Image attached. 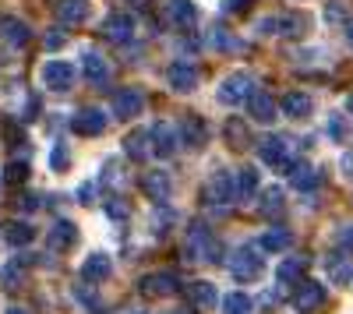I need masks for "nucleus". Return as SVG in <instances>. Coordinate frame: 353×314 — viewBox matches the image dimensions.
Returning a JSON list of instances; mask_svg holds the SVG:
<instances>
[{
    "label": "nucleus",
    "mask_w": 353,
    "mask_h": 314,
    "mask_svg": "<svg viewBox=\"0 0 353 314\" xmlns=\"http://www.w3.org/2000/svg\"><path fill=\"white\" fill-rule=\"evenodd\" d=\"M258 156L265 166H272L279 169V174H290L293 166V138H279V134H269V138H261V145H258Z\"/></svg>",
    "instance_id": "obj_1"
},
{
    "label": "nucleus",
    "mask_w": 353,
    "mask_h": 314,
    "mask_svg": "<svg viewBox=\"0 0 353 314\" xmlns=\"http://www.w3.org/2000/svg\"><path fill=\"white\" fill-rule=\"evenodd\" d=\"M184 251H188V258H194V262H219V240L212 237L209 226H201V222L188 230Z\"/></svg>",
    "instance_id": "obj_2"
},
{
    "label": "nucleus",
    "mask_w": 353,
    "mask_h": 314,
    "mask_svg": "<svg viewBox=\"0 0 353 314\" xmlns=\"http://www.w3.org/2000/svg\"><path fill=\"white\" fill-rule=\"evenodd\" d=\"M226 269H230L233 279H241V282L258 279V275H261V254H258V247H254V244H251V247H237V251L226 258Z\"/></svg>",
    "instance_id": "obj_3"
},
{
    "label": "nucleus",
    "mask_w": 353,
    "mask_h": 314,
    "mask_svg": "<svg viewBox=\"0 0 353 314\" xmlns=\"http://www.w3.org/2000/svg\"><path fill=\"white\" fill-rule=\"evenodd\" d=\"M251 92H254V78H251L248 71H233V74L219 85V103H226V106H241V103H248Z\"/></svg>",
    "instance_id": "obj_4"
},
{
    "label": "nucleus",
    "mask_w": 353,
    "mask_h": 314,
    "mask_svg": "<svg viewBox=\"0 0 353 314\" xmlns=\"http://www.w3.org/2000/svg\"><path fill=\"white\" fill-rule=\"evenodd\" d=\"M149 141H152V152H156V159H170L176 149H181V134H176V127L173 124H166V121H159L152 131H149Z\"/></svg>",
    "instance_id": "obj_5"
},
{
    "label": "nucleus",
    "mask_w": 353,
    "mask_h": 314,
    "mask_svg": "<svg viewBox=\"0 0 353 314\" xmlns=\"http://www.w3.org/2000/svg\"><path fill=\"white\" fill-rule=\"evenodd\" d=\"M43 85L53 92H71L74 89V67L68 61H50L43 64Z\"/></svg>",
    "instance_id": "obj_6"
},
{
    "label": "nucleus",
    "mask_w": 353,
    "mask_h": 314,
    "mask_svg": "<svg viewBox=\"0 0 353 314\" xmlns=\"http://www.w3.org/2000/svg\"><path fill=\"white\" fill-rule=\"evenodd\" d=\"M205 198H209V205H230L237 202V187H233V174L226 169H216L209 187H205Z\"/></svg>",
    "instance_id": "obj_7"
},
{
    "label": "nucleus",
    "mask_w": 353,
    "mask_h": 314,
    "mask_svg": "<svg viewBox=\"0 0 353 314\" xmlns=\"http://www.w3.org/2000/svg\"><path fill=\"white\" fill-rule=\"evenodd\" d=\"M81 74H85L88 85H96V89L110 85V64H106V56H99L96 50H85L81 53Z\"/></svg>",
    "instance_id": "obj_8"
},
{
    "label": "nucleus",
    "mask_w": 353,
    "mask_h": 314,
    "mask_svg": "<svg viewBox=\"0 0 353 314\" xmlns=\"http://www.w3.org/2000/svg\"><path fill=\"white\" fill-rule=\"evenodd\" d=\"M141 106H145V96L138 89H121L113 96V117L117 121H131V117L141 113Z\"/></svg>",
    "instance_id": "obj_9"
},
{
    "label": "nucleus",
    "mask_w": 353,
    "mask_h": 314,
    "mask_svg": "<svg viewBox=\"0 0 353 314\" xmlns=\"http://www.w3.org/2000/svg\"><path fill=\"white\" fill-rule=\"evenodd\" d=\"M71 127H74L78 134H85V138L103 134V127H106V113H103V109H96V106H85V109H78V113H74Z\"/></svg>",
    "instance_id": "obj_10"
},
{
    "label": "nucleus",
    "mask_w": 353,
    "mask_h": 314,
    "mask_svg": "<svg viewBox=\"0 0 353 314\" xmlns=\"http://www.w3.org/2000/svg\"><path fill=\"white\" fill-rule=\"evenodd\" d=\"M166 81H170V89H173V92H191L194 85H198V67L188 64V61H176V64H170Z\"/></svg>",
    "instance_id": "obj_11"
},
{
    "label": "nucleus",
    "mask_w": 353,
    "mask_h": 314,
    "mask_svg": "<svg viewBox=\"0 0 353 314\" xmlns=\"http://www.w3.org/2000/svg\"><path fill=\"white\" fill-rule=\"evenodd\" d=\"M166 18H170L173 28H194L198 25L194 0H166Z\"/></svg>",
    "instance_id": "obj_12"
},
{
    "label": "nucleus",
    "mask_w": 353,
    "mask_h": 314,
    "mask_svg": "<svg viewBox=\"0 0 353 314\" xmlns=\"http://www.w3.org/2000/svg\"><path fill=\"white\" fill-rule=\"evenodd\" d=\"M138 290L145 297H170V293H176V275L173 272H152L138 282Z\"/></svg>",
    "instance_id": "obj_13"
},
{
    "label": "nucleus",
    "mask_w": 353,
    "mask_h": 314,
    "mask_svg": "<svg viewBox=\"0 0 353 314\" xmlns=\"http://www.w3.org/2000/svg\"><path fill=\"white\" fill-rule=\"evenodd\" d=\"M141 187H145V194H149L152 202L166 205V198H170V191H173V180H170L166 169H152V174L141 177Z\"/></svg>",
    "instance_id": "obj_14"
},
{
    "label": "nucleus",
    "mask_w": 353,
    "mask_h": 314,
    "mask_svg": "<svg viewBox=\"0 0 353 314\" xmlns=\"http://www.w3.org/2000/svg\"><path fill=\"white\" fill-rule=\"evenodd\" d=\"M103 36L110 39V43H131V36H134V18L131 14H110L106 18V25H103Z\"/></svg>",
    "instance_id": "obj_15"
},
{
    "label": "nucleus",
    "mask_w": 353,
    "mask_h": 314,
    "mask_svg": "<svg viewBox=\"0 0 353 314\" xmlns=\"http://www.w3.org/2000/svg\"><path fill=\"white\" fill-rule=\"evenodd\" d=\"M248 109H251V117H254L258 124H272L276 113H279V103H276L269 92H251V96H248Z\"/></svg>",
    "instance_id": "obj_16"
},
{
    "label": "nucleus",
    "mask_w": 353,
    "mask_h": 314,
    "mask_svg": "<svg viewBox=\"0 0 353 314\" xmlns=\"http://www.w3.org/2000/svg\"><path fill=\"white\" fill-rule=\"evenodd\" d=\"M293 304H297V311H304V314L318 311L321 304H325V286H321V282H301V290H297V297H293Z\"/></svg>",
    "instance_id": "obj_17"
},
{
    "label": "nucleus",
    "mask_w": 353,
    "mask_h": 314,
    "mask_svg": "<svg viewBox=\"0 0 353 314\" xmlns=\"http://www.w3.org/2000/svg\"><path fill=\"white\" fill-rule=\"evenodd\" d=\"M279 109L286 113V117L301 121V117H311V109H314V99H311L307 92H286V96H283V103H279Z\"/></svg>",
    "instance_id": "obj_18"
},
{
    "label": "nucleus",
    "mask_w": 353,
    "mask_h": 314,
    "mask_svg": "<svg viewBox=\"0 0 353 314\" xmlns=\"http://www.w3.org/2000/svg\"><path fill=\"white\" fill-rule=\"evenodd\" d=\"M110 272H113L110 254H88V258L81 262V279L85 282H103Z\"/></svg>",
    "instance_id": "obj_19"
},
{
    "label": "nucleus",
    "mask_w": 353,
    "mask_h": 314,
    "mask_svg": "<svg viewBox=\"0 0 353 314\" xmlns=\"http://www.w3.org/2000/svg\"><path fill=\"white\" fill-rule=\"evenodd\" d=\"M176 134H181V141H184V145H191V149H201L205 141H209V127H205L198 117H188L181 127H176Z\"/></svg>",
    "instance_id": "obj_20"
},
{
    "label": "nucleus",
    "mask_w": 353,
    "mask_h": 314,
    "mask_svg": "<svg viewBox=\"0 0 353 314\" xmlns=\"http://www.w3.org/2000/svg\"><path fill=\"white\" fill-rule=\"evenodd\" d=\"M57 18H61V25H81L88 18V0H61Z\"/></svg>",
    "instance_id": "obj_21"
},
{
    "label": "nucleus",
    "mask_w": 353,
    "mask_h": 314,
    "mask_svg": "<svg viewBox=\"0 0 353 314\" xmlns=\"http://www.w3.org/2000/svg\"><path fill=\"white\" fill-rule=\"evenodd\" d=\"M78 240V230H74V222L61 219V222H53V230H50V247L57 251H68L71 244Z\"/></svg>",
    "instance_id": "obj_22"
},
{
    "label": "nucleus",
    "mask_w": 353,
    "mask_h": 314,
    "mask_svg": "<svg viewBox=\"0 0 353 314\" xmlns=\"http://www.w3.org/2000/svg\"><path fill=\"white\" fill-rule=\"evenodd\" d=\"M233 187H237V202H248V198L258 191V169H254V166L237 169V177H233Z\"/></svg>",
    "instance_id": "obj_23"
},
{
    "label": "nucleus",
    "mask_w": 353,
    "mask_h": 314,
    "mask_svg": "<svg viewBox=\"0 0 353 314\" xmlns=\"http://www.w3.org/2000/svg\"><path fill=\"white\" fill-rule=\"evenodd\" d=\"M293 244V237H290V230H283V226H276V230H269L261 240H258V251H269V254H279V251H286Z\"/></svg>",
    "instance_id": "obj_24"
},
{
    "label": "nucleus",
    "mask_w": 353,
    "mask_h": 314,
    "mask_svg": "<svg viewBox=\"0 0 353 314\" xmlns=\"http://www.w3.org/2000/svg\"><path fill=\"white\" fill-rule=\"evenodd\" d=\"M290 180H293V187H297V191H314L321 184V174H318L314 166H293L290 169Z\"/></svg>",
    "instance_id": "obj_25"
},
{
    "label": "nucleus",
    "mask_w": 353,
    "mask_h": 314,
    "mask_svg": "<svg viewBox=\"0 0 353 314\" xmlns=\"http://www.w3.org/2000/svg\"><path fill=\"white\" fill-rule=\"evenodd\" d=\"M191 300H194V307L198 311H212L216 307V300H219V293H216V286H212V282H194V286H191Z\"/></svg>",
    "instance_id": "obj_26"
},
{
    "label": "nucleus",
    "mask_w": 353,
    "mask_h": 314,
    "mask_svg": "<svg viewBox=\"0 0 353 314\" xmlns=\"http://www.w3.org/2000/svg\"><path fill=\"white\" fill-rule=\"evenodd\" d=\"M307 28V14H279L276 18V32L283 36H304Z\"/></svg>",
    "instance_id": "obj_27"
},
{
    "label": "nucleus",
    "mask_w": 353,
    "mask_h": 314,
    "mask_svg": "<svg viewBox=\"0 0 353 314\" xmlns=\"http://www.w3.org/2000/svg\"><path fill=\"white\" fill-rule=\"evenodd\" d=\"M32 237H36V230L28 222H11L8 230H4V240L11 244V247H25V244H32Z\"/></svg>",
    "instance_id": "obj_28"
},
{
    "label": "nucleus",
    "mask_w": 353,
    "mask_h": 314,
    "mask_svg": "<svg viewBox=\"0 0 353 314\" xmlns=\"http://www.w3.org/2000/svg\"><path fill=\"white\" fill-rule=\"evenodd\" d=\"M0 32H4L14 46H25L28 43V25L18 21V18H4V21H0Z\"/></svg>",
    "instance_id": "obj_29"
},
{
    "label": "nucleus",
    "mask_w": 353,
    "mask_h": 314,
    "mask_svg": "<svg viewBox=\"0 0 353 314\" xmlns=\"http://www.w3.org/2000/svg\"><path fill=\"white\" fill-rule=\"evenodd\" d=\"M251 311H254V304L248 293H226L223 297V314H251Z\"/></svg>",
    "instance_id": "obj_30"
},
{
    "label": "nucleus",
    "mask_w": 353,
    "mask_h": 314,
    "mask_svg": "<svg viewBox=\"0 0 353 314\" xmlns=\"http://www.w3.org/2000/svg\"><path fill=\"white\" fill-rule=\"evenodd\" d=\"M304 275V262H297V258H286L279 269H276V279L283 282V286H290V282H297Z\"/></svg>",
    "instance_id": "obj_31"
},
{
    "label": "nucleus",
    "mask_w": 353,
    "mask_h": 314,
    "mask_svg": "<svg viewBox=\"0 0 353 314\" xmlns=\"http://www.w3.org/2000/svg\"><path fill=\"white\" fill-rule=\"evenodd\" d=\"M124 149H128V156H131L134 163H141L145 156H149V134H145V131H134V134L128 138Z\"/></svg>",
    "instance_id": "obj_32"
},
{
    "label": "nucleus",
    "mask_w": 353,
    "mask_h": 314,
    "mask_svg": "<svg viewBox=\"0 0 353 314\" xmlns=\"http://www.w3.org/2000/svg\"><path fill=\"white\" fill-rule=\"evenodd\" d=\"M212 46H216V50H230V53L244 50V43L233 36V32H226V28H216V32H212Z\"/></svg>",
    "instance_id": "obj_33"
},
{
    "label": "nucleus",
    "mask_w": 353,
    "mask_h": 314,
    "mask_svg": "<svg viewBox=\"0 0 353 314\" xmlns=\"http://www.w3.org/2000/svg\"><path fill=\"white\" fill-rule=\"evenodd\" d=\"M329 272H332V279H339V282L353 279V262H350V254H339V258H329Z\"/></svg>",
    "instance_id": "obj_34"
},
{
    "label": "nucleus",
    "mask_w": 353,
    "mask_h": 314,
    "mask_svg": "<svg viewBox=\"0 0 353 314\" xmlns=\"http://www.w3.org/2000/svg\"><path fill=\"white\" fill-rule=\"evenodd\" d=\"M261 212H265V216H279V212H283V191H279V187L265 191V198H261Z\"/></svg>",
    "instance_id": "obj_35"
},
{
    "label": "nucleus",
    "mask_w": 353,
    "mask_h": 314,
    "mask_svg": "<svg viewBox=\"0 0 353 314\" xmlns=\"http://www.w3.org/2000/svg\"><path fill=\"white\" fill-rule=\"evenodd\" d=\"M21 258L18 262H11V265H4V269H0V282H4V290H14L18 286V282H21Z\"/></svg>",
    "instance_id": "obj_36"
},
{
    "label": "nucleus",
    "mask_w": 353,
    "mask_h": 314,
    "mask_svg": "<svg viewBox=\"0 0 353 314\" xmlns=\"http://www.w3.org/2000/svg\"><path fill=\"white\" fill-rule=\"evenodd\" d=\"M329 138L332 141H346L350 138V121L343 117V113H332L329 117Z\"/></svg>",
    "instance_id": "obj_37"
},
{
    "label": "nucleus",
    "mask_w": 353,
    "mask_h": 314,
    "mask_svg": "<svg viewBox=\"0 0 353 314\" xmlns=\"http://www.w3.org/2000/svg\"><path fill=\"white\" fill-rule=\"evenodd\" d=\"M226 138H230V145H237V149H244L248 145V127L241 124V121H226Z\"/></svg>",
    "instance_id": "obj_38"
},
{
    "label": "nucleus",
    "mask_w": 353,
    "mask_h": 314,
    "mask_svg": "<svg viewBox=\"0 0 353 314\" xmlns=\"http://www.w3.org/2000/svg\"><path fill=\"white\" fill-rule=\"evenodd\" d=\"M68 163H71L68 145H57V149L50 152V166H53V169H68Z\"/></svg>",
    "instance_id": "obj_39"
},
{
    "label": "nucleus",
    "mask_w": 353,
    "mask_h": 314,
    "mask_svg": "<svg viewBox=\"0 0 353 314\" xmlns=\"http://www.w3.org/2000/svg\"><path fill=\"white\" fill-rule=\"evenodd\" d=\"M128 212H131V209H128V202H121V198H113V202L106 205V216H110V219H128Z\"/></svg>",
    "instance_id": "obj_40"
},
{
    "label": "nucleus",
    "mask_w": 353,
    "mask_h": 314,
    "mask_svg": "<svg viewBox=\"0 0 353 314\" xmlns=\"http://www.w3.org/2000/svg\"><path fill=\"white\" fill-rule=\"evenodd\" d=\"M173 219H176V212H173V209H159V212H156V230H159V233H163V230H170V222H173Z\"/></svg>",
    "instance_id": "obj_41"
},
{
    "label": "nucleus",
    "mask_w": 353,
    "mask_h": 314,
    "mask_svg": "<svg viewBox=\"0 0 353 314\" xmlns=\"http://www.w3.org/2000/svg\"><path fill=\"white\" fill-rule=\"evenodd\" d=\"M25 174H28V166H25V163H11V166H8V180H11V184L25 180Z\"/></svg>",
    "instance_id": "obj_42"
},
{
    "label": "nucleus",
    "mask_w": 353,
    "mask_h": 314,
    "mask_svg": "<svg viewBox=\"0 0 353 314\" xmlns=\"http://www.w3.org/2000/svg\"><path fill=\"white\" fill-rule=\"evenodd\" d=\"M336 240H339L343 247H350V251H353V222H350V226H343V230L336 233Z\"/></svg>",
    "instance_id": "obj_43"
},
{
    "label": "nucleus",
    "mask_w": 353,
    "mask_h": 314,
    "mask_svg": "<svg viewBox=\"0 0 353 314\" xmlns=\"http://www.w3.org/2000/svg\"><path fill=\"white\" fill-rule=\"evenodd\" d=\"M64 46V32H50L46 36V50H61Z\"/></svg>",
    "instance_id": "obj_44"
},
{
    "label": "nucleus",
    "mask_w": 353,
    "mask_h": 314,
    "mask_svg": "<svg viewBox=\"0 0 353 314\" xmlns=\"http://www.w3.org/2000/svg\"><path fill=\"white\" fill-rule=\"evenodd\" d=\"M343 174H346V180H353V152L343 156Z\"/></svg>",
    "instance_id": "obj_45"
},
{
    "label": "nucleus",
    "mask_w": 353,
    "mask_h": 314,
    "mask_svg": "<svg viewBox=\"0 0 353 314\" xmlns=\"http://www.w3.org/2000/svg\"><path fill=\"white\" fill-rule=\"evenodd\" d=\"M78 202H92V184H81L78 187Z\"/></svg>",
    "instance_id": "obj_46"
},
{
    "label": "nucleus",
    "mask_w": 353,
    "mask_h": 314,
    "mask_svg": "<svg viewBox=\"0 0 353 314\" xmlns=\"http://www.w3.org/2000/svg\"><path fill=\"white\" fill-rule=\"evenodd\" d=\"M21 209H28V212H32V209H39V202H36V194H28V198H21Z\"/></svg>",
    "instance_id": "obj_47"
},
{
    "label": "nucleus",
    "mask_w": 353,
    "mask_h": 314,
    "mask_svg": "<svg viewBox=\"0 0 353 314\" xmlns=\"http://www.w3.org/2000/svg\"><path fill=\"white\" fill-rule=\"evenodd\" d=\"M346 39H350V46H353V21L346 25Z\"/></svg>",
    "instance_id": "obj_48"
},
{
    "label": "nucleus",
    "mask_w": 353,
    "mask_h": 314,
    "mask_svg": "<svg viewBox=\"0 0 353 314\" xmlns=\"http://www.w3.org/2000/svg\"><path fill=\"white\" fill-rule=\"evenodd\" d=\"M131 4H134V8H145V4H149V0H131Z\"/></svg>",
    "instance_id": "obj_49"
},
{
    "label": "nucleus",
    "mask_w": 353,
    "mask_h": 314,
    "mask_svg": "<svg viewBox=\"0 0 353 314\" xmlns=\"http://www.w3.org/2000/svg\"><path fill=\"white\" fill-rule=\"evenodd\" d=\"M8 314H28V311H21V307H11V311H8Z\"/></svg>",
    "instance_id": "obj_50"
},
{
    "label": "nucleus",
    "mask_w": 353,
    "mask_h": 314,
    "mask_svg": "<svg viewBox=\"0 0 353 314\" xmlns=\"http://www.w3.org/2000/svg\"><path fill=\"white\" fill-rule=\"evenodd\" d=\"M134 314H138V311H134ZM141 314H145V311H141Z\"/></svg>",
    "instance_id": "obj_51"
}]
</instances>
